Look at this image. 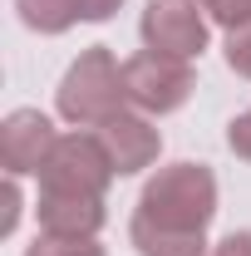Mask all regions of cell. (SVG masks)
I'll return each mask as SVG.
<instances>
[{
    "instance_id": "1",
    "label": "cell",
    "mask_w": 251,
    "mask_h": 256,
    "mask_svg": "<svg viewBox=\"0 0 251 256\" xmlns=\"http://www.w3.org/2000/svg\"><path fill=\"white\" fill-rule=\"evenodd\" d=\"M217 217V178L202 162H172L162 168L138 197L133 222L158 226V232H207Z\"/></svg>"
},
{
    "instance_id": "2",
    "label": "cell",
    "mask_w": 251,
    "mask_h": 256,
    "mask_svg": "<svg viewBox=\"0 0 251 256\" xmlns=\"http://www.w3.org/2000/svg\"><path fill=\"white\" fill-rule=\"evenodd\" d=\"M54 104H60L64 118H69V124H79V128H98V124H108V118H118V114H124V104H128L124 64L114 60L104 44L84 50L79 60L64 69Z\"/></svg>"
},
{
    "instance_id": "3",
    "label": "cell",
    "mask_w": 251,
    "mask_h": 256,
    "mask_svg": "<svg viewBox=\"0 0 251 256\" xmlns=\"http://www.w3.org/2000/svg\"><path fill=\"white\" fill-rule=\"evenodd\" d=\"M114 162L108 148L98 143V133H64L54 138L50 158L40 168V192H54V197H104L114 182Z\"/></svg>"
},
{
    "instance_id": "4",
    "label": "cell",
    "mask_w": 251,
    "mask_h": 256,
    "mask_svg": "<svg viewBox=\"0 0 251 256\" xmlns=\"http://www.w3.org/2000/svg\"><path fill=\"white\" fill-rule=\"evenodd\" d=\"M124 84H128V104H138L143 114H172L182 108L197 89V74L188 60H172V54H133L124 64Z\"/></svg>"
},
{
    "instance_id": "5",
    "label": "cell",
    "mask_w": 251,
    "mask_h": 256,
    "mask_svg": "<svg viewBox=\"0 0 251 256\" xmlns=\"http://www.w3.org/2000/svg\"><path fill=\"white\" fill-rule=\"evenodd\" d=\"M138 30L153 54L197 60L207 50V10H202V0H148Z\"/></svg>"
},
{
    "instance_id": "6",
    "label": "cell",
    "mask_w": 251,
    "mask_h": 256,
    "mask_svg": "<svg viewBox=\"0 0 251 256\" xmlns=\"http://www.w3.org/2000/svg\"><path fill=\"white\" fill-rule=\"evenodd\" d=\"M54 128L40 108H15L5 124H0V162L10 178H25V172H40L50 148H54Z\"/></svg>"
},
{
    "instance_id": "7",
    "label": "cell",
    "mask_w": 251,
    "mask_h": 256,
    "mask_svg": "<svg viewBox=\"0 0 251 256\" xmlns=\"http://www.w3.org/2000/svg\"><path fill=\"white\" fill-rule=\"evenodd\" d=\"M98 143L108 148V162H114V172L118 178H133V172H143L148 162H158V148H162V138H158V128L143 118V114H118V118H108V124H98Z\"/></svg>"
},
{
    "instance_id": "8",
    "label": "cell",
    "mask_w": 251,
    "mask_h": 256,
    "mask_svg": "<svg viewBox=\"0 0 251 256\" xmlns=\"http://www.w3.org/2000/svg\"><path fill=\"white\" fill-rule=\"evenodd\" d=\"M104 197H54L40 192V232L50 236H98L104 226Z\"/></svg>"
},
{
    "instance_id": "9",
    "label": "cell",
    "mask_w": 251,
    "mask_h": 256,
    "mask_svg": "<svg viewBox=\"0 0 251 256\" xmlns=\"http://www.w3.org/2000/svg\"><path fill=\"white\" fill-rule=\"evenodd\" d=\"M128 236L138 256H207V232H158V226L133 222Z\"/></svg>"
},
{
    "instance_id": "10",
    "label": "cell",
    "mask_w": 251,
    "mask_h": 256,
    "mask_svg": "<svg viewBox=\"0 0 251 256\" xmlns=\"http://www.w3.org/2000/svg\"><path fill=\"white\" fill-rule=\"evenodd\" d=\"M15 10L40 34H64L69 25L84 20V0H15Z\"/></svg>"
},
{
    "instance_id": "11",
    "label": "cell",
    "mask_w": 251,
    "mask_h": 256,
    "mask_svg": "<svg viewBox=\"0 0 251 256\" xmlns=\"http://www.w3.org/2000/svg\"><path fill=\"white\" fill-rule=\"evenodd\" d=\"M25 256H104V246L94 236H50V232H40Z\"/></svg>"
},
{
    "instance_id": "12",
    "label": "cell",
    "mask_w": 251,
    "mask_h": 256,
    "mask_svg": "<svg viewBox=\"0 0 251 256\" xmlns=\"http://www.w3.org/2000/svg\"><path fill=\"white\" fill-rule=\"evenodd\" d=\"M207 20H217L222 30H242L251 20V0H202Z\"/></svg>"
},
{
    "instance_id": "13",
    "label": "cell",
    "mask_w": 251,
    "mask_h": 256,
    "mask_svg": "<svg viewBox=\"0 0 251 256\" xmlns=\"http://www.w3.org/2000/svg\"><path fill=\"white\" fill-rule=\"evenodd\" d=\"M226 64H232L242 79H251V20L242 30H226Z\"/></svg>"
},
{
    "instance_id": "14",
    "label": "cell",
    "mask_w": 251,
    "mask_h": 256,
    "mask_svg": "<svg viewBox=\"0 0 251 256\" xmlns=\"http://www.w3.org/2000/svg\"><path fill=\"white\" fill-rule=\"evenodd\" d=\"M226 143H232V153H236V158H246V162H251V108L232 118V128H226Z\"/></svg>"
},
{
    "instance_id": "15",
    "label": "cell",
    "mask_w": 251,
    "mask_h": 256,
    "mask_svg": "<svg viewBox=\"0 0 251 256\" xmlns=\"http://www.w3.org/2000/svg\"><path fill=\"white\" fill-rule=\"evenodd\" d=\"M212 256H251V232H232V236H222Z\"/></svg>"
},
{
    "instance_id": "16",
    "label": "cell",
    "mask_w": 251,
    "mask_h": 256,
    "mask_svg": "<svg viewBox=\"0 0 251 256\" xmlns=\"http://www.w3.org/2000/svg\"><path fill=\"white\" fill-rule=\"evenodd\" d=\"M20 222V188H15V178L5 182V217H0V232H15Z\"/></svg>"
},
{
    "instance_id": "17",
    "label": "cell",
    "mask_w": 251,
    "mask_h": 256,
    "mask_svg": "<svg viewBox=\"0 0 251 256\" xmlns=\"http://www.w3.org/2000/svg\"><path fill=\"white\" fill-rule=\"evenodd\" d=\"M124 0H84V20H108Z\"/></svg>"
}]
</instances>
